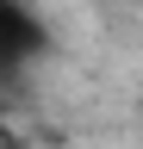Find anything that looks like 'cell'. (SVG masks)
Here are the masks:
<instances>
[{
    "mask_svg": "<svg viewBox=\"0 0 143 149\" xmlns=\"http://www.w3.org/2000/svg\"><path fill=\"white\" fill-rule=\"evenodd\" d=\"M38 50H44V25L19 6V0H0V68H19Z\"/></svg>",
    "mask_w": 143,
    "mask_h": 149,
    "instance_id": "obj_1",
    "label": "cell"
}]
</instances>
